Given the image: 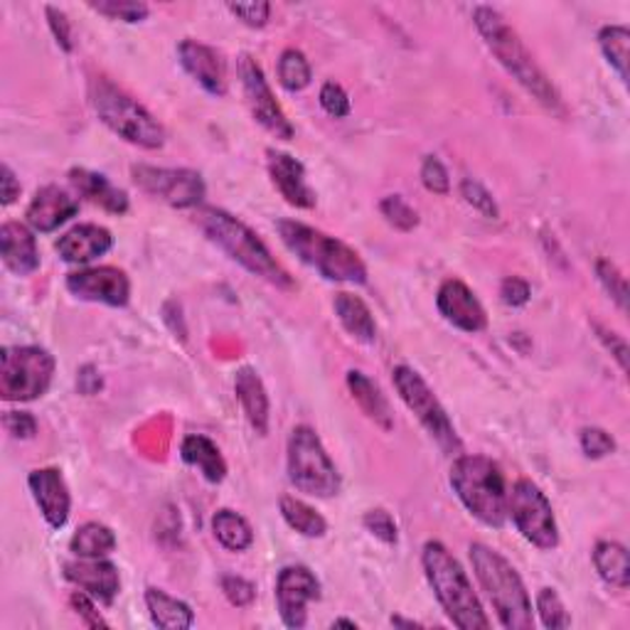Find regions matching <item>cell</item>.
<instances>
[{
	"label": "cell",
	"mask_w": 630,
	"mask_h": 630,
	"mask_svg": "<svg viewBox=\"0 0 630 630\" xmlns=\"http://www.w3.org/2000/svg\"><path fill=\"white\" fill-rule=\"evenodd\" d=\"M436 308L451 325H456L463 333H480L488 325V313H485L478 296L458 278H449V281L441 284Z\"/></svg>",
	"instance_id": "cell-16"
},
{
	"label": "cell",
	"mask_w": 630,
	"mask_h": 630,
	"mask_svg": "<svg viewBox=\"0 0 630 630\" xmlns=\"http://www.w3.org/2000/svg\"><path fill=\"white\" fill-rule=\"evenodd\" d=\"M27 485L33 490V498L37 502L40 512L47 520L49 527H65L69 520L71 498L69 488L65 483V475L57 468H37L27 475Z\"/></svg>",
	"instance_id": "cell-18"
},
{
	"label": "cell",
	"mask_w": 630,
	"mask_h": 630,
	"mask_svg": "<svg viewBox=\"0 0 630 630\" xmlns=\"http://www.w3.org/2000/svg\"><path fill=\"white\" fill-rule=\"evenodd\" d=\"M222 592L226 596V601L236 608L252 606L254 598H256V586L252 582H246V578L232 576V574L222 576Z\"/></svg>",
	"instance_id": "cell-45"
},
{
	"label": "cell",
	"mask_w": 630,
	"mask_h": 630,
	"mask_svg": "<svg viewBox=\"0 0 630 630\" xmlns=\"http://www.w3.org/2000/svg\"><path fill=\"white\" fill-rule=\"evenodd\" d=\"M473 23L475 27H478L483 43L488 45V49L495 57H498L505 71L518 81L527 95L540 101L546 111L564 117L566 109H564L562 95L552 85V79L544 75L542 67L537 65L534 57L530 55V49H527L520 40V35L508 25V20H505L498 10L490 5H478L473 10Z\"/></svg>",
	"instance_id": "cell-1"
},
{
	"label": "cell",
	"mask_w": 630,
	"mask_h": 630,
	"mask_svg": "<svg viewBox=\"0 0 630 630\" xmlns=\"http://www.w3.org/2000/svg\"><path fill=\"white\" fill-rule=\"evenodd\" d=\"M240 79H242L246 107H250L254 121H259L262 126L272 133V136L281 139V141H291L296 131L291 126V121L286 119L281 104L276 101L272 87H268L259 62L250 55H242Z\"/></svg>",
	"instance_id": "cell-13"
},
{
	"label": "cell",
	"mask_w": 630,
	"mask_h": 630,
	"mask_svg": "<svg viewBox=\"0 0 630 630\" xmlns=\"http://www.w3.org/2000/svg\"><path fill=\"white\" fill-rule=\"evenodd\" d=\"M113 246V236L107 226L79 224L57 242V252L69 264H89L104 256Z\"/></svg>",
	"instance_id": "cell-23"
},
{
	"label": "cell",
	"mask_w": 630,
	"mask_h": 630,
	"mask_svg": "<svg viewBox=\"0 0 630 630\" xmlns=\"http://www.w3.org/2000/svg\"><path fill=\"white\" fill-rule=\"evenodd\" d=\"M69 180L79 195H85L87 200H91L99 208H104L111 214H126L129 212V198L126 192L119 190L117 185H111L109 178H104L101 173H91L87 168H75L69 173Z\"/></svg>",
	"instance_id": "cell-25"
},
{
	"label": "cell",
	"mask_w": 630,
	"mask_h": 630,
	"mask_svg": "<svg viewBox=\"0 0 630 630\" xmlns=\"http://www.w3.org/2000/svg\"><path fill=\"white\" fill-rule=\"evenodd\" d=\"M347 389L353 399L357 401V407L365 411V415L382 427L385 431H391L395 427V417H391V409H389V401L387 397L382 395V389L377 382H372L365 372L360 369H350L347 372Z\"/></svg>",
	"instance_id": "cell-26"
},
{
	"label": "cell",
	"mask_w": 630,
	"mask_h": 630,
	"mask_svg": "<svg viewBox=\"0 0 630 630\" xmlns=\"http://www.w3.org/2000/svg\"><path fill=\"white\" fill-rule=\"evenodd\" d=\"M594 566H596L598 576H601L608 586L628 588L630 562H628V550L623 544L598 542L594 546Z\"/></svg>",
	"instance_id": "cell-30"
},
{
	"label": "cell",
	"mask_w": 630,
	"mask_h": 630,
	"mask_svg": "<svg viewBox=\"0 0 630 630\" xmlns=\"http://www.w3.org/2000/svg\"><path fill=\"white\" fill-rule=\"evenodd\" d=\"M461 195L463 200H466L471 208L478 210L483 217H488V220H498L500 210H498V202L493 200V195L483 188L478 180H471L466 178L461 183Z\"/></svg>",
	"instance_id": "cell-40"
},
{
	"label": "cell",
	"mask_w": 630,
	"mask_h": 630,
	"mask_svg": "<svg viewBox=\"0 0 630 630\" xmlns=\"http://www.w3.org/2000/svg\"><path fill=\"white\" fill-rule=\"evenodd\" d=\"M320 107L333 119H345L350 117V111H353L347 91L335 85V81H325L323 89H320Z\"/></svg>",
	"instance_id": "cell-42"
},
{
	"label": "cell",
	"mask_w": 630,
	"mask_h": 630,
	"mask_svg": "<svg viewBox=\"0 0 630 630\" xmlns=\"http://www.w3.org/2000/svg\"><path fill=\"white\" fill-rule=\"evenodd\" d=\"M79 212V200L71 198L67 190L57 188V185H45L35 192L33 202L27 205V224L33 226L35 232L49 234L55 232L57 226L69 222L71 217Z\"/></svg>",
	"instance_id": "cell-20"
},
{
	"label": "cell",
	"mask_w": 630,
	"mask_h": 630,
	"mask_svg": "<svg viewBox=\"0 0 630 630\" xmlns=\"http://www.w3.org/2000/svg\"><path fill=\"white\" fill-rule=\"evenodd\" d=\"M69 294H75L81 301L104 303L113 308H123L131 298V281L129 276L117 266H97L81 268L67 276Z\"/></svg>",
	"instance_id": "cell-15"
},
{
	"label": "cell",
	"mask_w": 630,
	"mask_h": 630,
	"mask_svg": "<svg viewBox=\"0 0 630 630\" xmlns=\"http://www.w3.org/2000/svg\"><path fill=\"white\" fill-rule=\"evenodd\" d=\"M89 8L111 20H123V23H141L151 13L146 3H136V0H101V3H89Z\"/></svg>",
	"instance_id": "cell-38"
},
{
	"label": "cell",
	"mask_w": 630,
	"mask_h": 630,
	"mask_svg": "<svg viewBox=\"0 0 630 630\" xmlns=\"http://www.w3.org/2000/svg\"><path fill=\"white\" fill-rule=\"evenodd\" d=\"M146 606L151 621L163 630H185L195 626L192 608L185 601H178V598L161 592V588H146Z\"/></svg>",
	"instance_id": "cell-29"
},
{
	"label": "cell",
	"mask_w": 630,
	"mask_h": 630,
	"mask_svg": "<svg viewBox=\"0 0 630 630\" xmlns=\"http://www.w3.org/2000/svg\"><path fill=\"white\" fill-rule=\"evenodd\" d=\"M379 212L399 232H411L419 224L417 210L411 208L401 195H387V198L379 202Z\"/></svg>",
	"instance_id": "cell-37"
},
{
	"label": "cell",
	"mask_w": 630,
	"mask_h": 630,
	"mask_svg": "<svg viewBox=\"0 0 630 630\" xmlns=\"http://www.w3.org/2000/svg\"><path fill=\"white\" fill-rule=\"evenodd\" d=\"M500 296H502V303H508L512 308H520L524 306L527 301H530V284L524 281V278L520 276H510V278H505L502 286H500Z\"/></svg>",
	"instance_id": "cell-50"
},
{
	"label": "cell",
	"mask_w": 630,
	"mask_h": 630,
	"mask_svg": "<svg viewBox=\"0 0 630 630\" xmlns=\"http://www.w3.org/2000/svg\"><path fill=\"white\" fill-rule=\"evenodd\" d=\"M3 423L5 431L15 439H33L37 431V421L33 415H27V411H8L3 417Z\"/></svg>",
	"instance_id": "cell-49"
},
{
	"label": "cell",
	"mask_w": 630,
	"mask_h": 630,
	"mask_svg": "<svg viewBox=\"0 0 630 630\" xmlns=\"http://www.w3.org/2000/svg\"><path fill=\"white\" fill-rule=\"evenodd\" d=\"M268 175H272L274 188L281 198L298 210L316 208V192L306 180V168L301 161L288 156L284 151H268Z\"/></svg>",
	"instance_id": "cell-19"
},
{
	"label": "cell",
	"mask_w": 630,
	"mask_h": 630,
	"mask_svg": "<svg viewBox=\"0 0 630 630\" xmlns=\"http://www.w3.org/2000/svg\"><path fill=\"white\" fill-rule=\"evenodd\" d=\"M320 598V582L308 566H286L276 578V604L284 626L301 630L308 623V604Z\"/></svg>",
	"instance_id": "cell-14"
},
{
	"label": "cell",
	"mask_w": 630,
	"mask_h": 630,
	"mask_svg": "<svg viewBox=\"0 0 630 630\" xmlns=\"http://www.w3.org/2000/svg\"><path fill=\"white\" fill-rule=\"evenodd\" d=\"M178 57L183 69L188 71L208 95L212 97L226 95V67L217 49L198 43V40H183L178 45Z\"/></svg>",
	"instance_id": "cell-17"
},
{
	"label": "cell",
	"mask_w": 630,
	"mask_h": 630,
	"mask_svg": "<svg viewBox=\"0 0 630 630\" xmlns=\"http://www.w3.org/2000/svg\"><path fill=\"white\" fill-rule=\"evenodd\" d=\"M363 524L369 534L377 537V540H382L385 544H397L399 540L397 522L387 510H369L363 518Z\"/></svg>",
	"instance_id": "cell-44"
},
{
	"label": "cell",
	"mask_w": 630,
	"mask_h": 630,
	"mask_svg": "<svg viewBox=\"0 0 630 630\" xmlns=\"http://www.w3.org/2000/svg\"><path fill=\"white\" fill-rule=\"evenodd\" d=\"M391 382L399 391V397L405 405L415 411L419 423L427 429L429 436L439 443V449L449 456H461V439L456 429L446 415V409L441 407V401L433 395L431 387L423 382L417 369L411 367H395L391 372Z\"/></svg>",
	"instance_id": "cell-10"
},
{
	"label": "cell",
	"mask_w": 630,
	"mask_h": 630,
	"mask_svg": "<svg viewBox=\"0 0 630 630\" xmlns=\"http://www.w3.org/2000/svg\"><path fill=\"white\" fill-rule=\"evenodd\" d=\"M278 508H281V515L286 524L296 530L298 534L303 537H323L328 532V522L320 512H316L311 505H306L303 500L291 498V495H284L281 500H278Z\"/></svg>",
	"instance_id": "cell-33"
},
{
	"label": "cell",
	"mask_w": 630,
	"mask_h": 630,
	"mask_svg": "<svg viewBox=\"0 0 630 630\" xmlns=\"http://www.w3.org/2000/svg\"><path fill=\"white\" fill-rule=\"evenodd\" d=\"M333 308H335V316L340 320V325H343L347 333L357 340V343H365V345L375 343L377 323H375V316H372V311L363 298L343 291V294L335 296Z\"/></svg>",
	"instance_id": "cell-27"
},
{
	"label": "cell",
	"mask_w": 630,
	"mask_h": 630,
	"mask_svg": "<svg viewBox=\"0 0 630 630\" xmlns=\"http://www.w3.org/2000/svg\"><path fill=\"white\" fill-rule=\"evenodd\" d=\"M582 451L586 458H606L616 451V441L608 431L598 427H588L582 431Z\"/></svg>",
	"instance_id": "cell-43"
},
{
	"label": "cell",
	"mask_w": 630,
	"mask_h": 630,
	"mask_svg": "<svg viewBox=\"0 0 630 630\" xmlns=\"http://www.w3.org/2000/svg\"><path fill=\"white\" fill-rule=\"evenodd\" d=\"M596 330H598V338L604 340L606 347L611 350V355L618 360V365H621V369L628 372V345H626V340L621 335H616V333H608V330L598 328V325H596Z\"/></svg>",
	"instance_id": "cell-53"
},
{
	"label": "cell",
	"mask_w": 630,
	"mask_h": 630,
	"mask_svg": "<svg viewBox=\"0 0 630 630\" xmlns=\"http://www.w3.org/2000/svg\"><path fill=\"white\" fill-rule=\"evenodd\" d=\"M508 518H512L518 532L537 550H556L560 530H556L552 502L542 488L532 480H518L508 490Z\"/></svg>",
	"instance_id": "cell-11"
},
{
	"label": "cell",
	"mask_w": 630,
	"mask_h": 630,
	"mask_svg": "<svg viewBox=\"0 0 630 630\" xmlns=\"http://www.w3.org/2000/svg\"><path fill=\"white\" fill-rule=\"evenodd\" d=\"M421 564L433 588V596L439 598L443 614L451 618L453 626L461 630L490 628L488 616H485L478 596L473 592L468 574L463 572L456 556L446 550V544L436 540L423 544Z\"/></svg>",
	"instance_id": "cell-3"
},
{
	"label": "cell",
	"mask_w": 630,
	"mask_h": 630,
	"mask_svg": "<svg viewBox=\"0 0 630 630\" xmlns=\"http://www.w3.org/2000/svg\"><path fill=\"white\" fill-rule=\"evenodd\" d=\"M65 576L71 584H77L81 592H87L95 601L101 604H111L121 586L119 570L111 562H107L104 556H101V560H85V556H79V562H67Z\"/></svg>",
	"instance_id": "cell-21"
},
{
	"label": "cell",
	"mask_w": 630,
	"mask_h": 630,
	"mask_svg": "<svg viewBox=\"0 0 630 630\" xmlns=\"http://www.w3.org/2000/svg\"><path fill=\"white\" fill-rule=\"evenodd\" d=\"M212 532L224 550L244 552L254 544V530L240 512L234 510H217L212 518Z\"/></svg>",
	"instance_id": "cell-31"
},
{
	"label": "cell",
	"mask_w": 630,
	"mask_h": 630,
	"mask_svg": "<svg viewBox=\"0 0 630 630\" xmlns=\"http://www.w3.org/2000/svg\"><path fill=\"white\" fill-rule=\"evenodd\" d=\"M198 226L212 244L220 246L232 262L246 268L252 276H259L266 284L286 288V291L294 288V278L274 259L259 234L250 230L242 220H236L234 214L217 208H202L198 212Z\"/></svg>",
	"instance_id": "cell-2"
},
{
	"label": "cell",
	"mask_w": 630,
	"mask_h": 630,
	"mask_svg": "<svg viewBox=\"0 0 630 630\" xmlns=\"http://www.w3.org/2000/svg\"><path fill=\"white\" fill-rule=\"evenodd\" d=\"M288 478L298 490L313 498H335L340 473L328 456L323 441L311 427H296L288 439Z\"/></svg>",
	"instance_id": "cell-8"
},
{
	"label": "cell",
	"mask_w": 630,
	"mask_h": 630,
	"mask_svg": "<svg viewBox=\"0 0 630 630\" xmlns=\"http://www.w3.org/2000/svg\"><path fill=\"white\" fill-rule=\"evenodd\" d=\"M391 626H409V628H415V626H421V623H415V621H401V618H391Z\"/></svg>",
	"instance_id": "cell-55"
},
{
	"label": "cell",
	"mask_w": 630,
	"mask_h": 630,
	"mask_svg": "<svg viewBox=\"0 0 630 630\" xmlns=\"http://www.w3.org/2000/svg\"><path fill=\"white\" fill-rule=\"evenodd\" d=\"M421 183L423 188L433 195H449L451 178L446 165H443L436 156H427L421 163Z\"/></svg>",
	"instance_id": "cell-41"
},
{
	"label": "cell",
	"mask_w": 630,
	"mask_h": 630,
	"mask_svg": "<svg viewBox=\"0 0 630 630\" xmlns=\"http://www.w3.org/2000/svg\"><path fill=\"white\" fill-rule=\"evenodd\" d=\"M133 183L151 198L178 210L200 208L205 200V180L200 173L188 168H156V165L139 163L131 168Z\"/></svg>",
	"instance_id": "cell-12"
},
{
	"label": "cell",
	"mask_w": 630,
	"mask_h": 630,
	"mask_svg": "<svg viewBox=\"0 0 630 630\" xmlns=\"http://www.w3.org/2000/svg\"><path fill=\"white\" fill-rule=\"evenodd\" d=\"M0 256L10 272L18 276H27L37 272L40 252L35 234L20 222H5L0 226Z\"/></svg>",
	"instance_id": "cell-22"
},
{
	"label": "cell",
	"mask_w": 630,
	"mask_h": 630,
	"mask_svg": "<svg viewBox=\"0 0 630 630\" xmlns=\"http://www.w3.org/2000/svg\"><path fill=\"white\" fill-rule=\"evenodd\" d=\"M89 101L97 117L117 136L133 143V146L156 151L165 143V129L161 121L107 77H95L89 81Z\"/></svg>",
	"instance_id": "cell-7"
},
{
	"label": "cell",
	"mask_w": 630,
	"mask_h": 630,
	"mask_svg": "<svg viewBox=\"0 0 630 630\" xmlns=\"http://www.w3.org/2000/svg\"><path fill=\"white\" fill-rule=\"evenodd\" d=\"M451 488L475 520L495 530L508 522V485L498 463L475 453L456 456L451 468Z\"/></svg>",
	"instance_id": "cell-6"
},
{
	"label": "cell",
	"mask_w": 630,
	"mask_h": 630,
	"mask_svg": "<svg viewBox=\"0 0 630 630\" xmlns=\"http://www.w3.org/2000/svg\"><path fill=\"white\" fill-rule=\"evenodd\" d=\"M598 45L623 85H628V55H630V33L623 25H608L598 33Z\"/></svg>",
	"instance_id": "cell-34"
},
{
	"label": "cell",
	"mask_w": 630,
	"mask_h": 630,
	"mask_svg": "<svg viewBox=\"0 0 630 630\" xmlns=\"http://www.w3.org/2000/svg\"><path fill=\"white\" fill-rule=\"evenodd\" d=\"M278 236L294 252L306 266L316 268V272L328 278V281L338 284H365L367 281V266L360 259V254L340 242L338 236H330L325 232L316 230L296 220H281L276 222Z\"/></svg>",
	"instance_id": "cell-4"
},
{
	"label": "cell",
	"mask_w": 630,
	"mask_h": 630,
	"mask_svg": "<svg viewBox=\"0 0 630 630\" xmlns=\"http://www.w3.org/2000/svg\"><path fill=\"white\" fill-rule=\"evenodd\" d=\"M104 387V379H101L99 369L95 365H85L77 372V389L79 395L91 397V395H99V389Z\"/></svg>",
	"instance_id": "cell-51"
},
{
	"label": "cell",
	"mask_w": 630,
	"mask_h": 630,
	"mask_svg": "<svg viewBox=\"0 0 630 630\" xmlns=\"http://www.w3.org/2000/svg\"><path fill=\"white\" fill-rule=\"evenodd\" d=\"M69 550L77 556H85V560H101V556L117 550V534H113L111 527L107 524L87 522L71 537Z\"/></svg>",
	"instance_id": "cell-32"
},
{
	"label": "cell",
	"mask_w": 630,
	"mask_h": 630,
	"mask_svg": "<svg viewBox=\"0 0 630 630\" xmlns=\"http://www.w3.org/2000/svg\"><path fill=\"white\" fill-rule=\"evenodd\" d=\"M55 357L45 347H3L0 353V397L5 401H33L53 385Z\"/></svg>",
	"instance_id": "cell-9"
},
{
	"label": "cell",
	"mask_w": 630,
	"mask_h": 630,
	"mask_svg": "<svg viewBox=\"0 0 630 630\" xmlns=\"http://www.w3.org/2000/svg\"><path fill=\"white\" fill-rule=\"evenodd\" d=\"M343 626H345V628H357L355 621H345V618H340V621L333 623V628H343Z\"/></svg>",
	"instance_id": "cell-54"
},
{
	"label": "cell",
	"mask_w": 630,
	"mask_h": 630,
	"mask_svg": "<svg viewBox=\"0 0 630 630\" xmlns=\"http://www.w3.org/2000/svg\"><path fill=\"white\" fill-rule=\"evenodd\" d=\"M278 79L286 91H303L311 85L313 71L301 49H284L278 59Z\"/></svg>",
	"instance_id": "cell-35"
},
{
	"label": "cell",
	"mask_w": 630,
	"mask_h": 630,
	"mask_svg": "<svg viewBox=\"0 0 630 630\" xmlns=\"http://www.w3.org/2000/svg\"><path fill=\"white\" fill-rule=\"evenodd\" d=\"M69 604H71V608H75L81 621H85L87 628H109V623L97 611L95 598H91L87 592H75V594H71Z\"/></svg>",
	"instance_id": "cell-46"
},
{
	"label": "cell",
	"mask_w": 630,
	"mask_h": 630,
	"mask_svg": "<svg viewBox=\"0 0 630 630\" xmlns=\"http://www.w3.org/2000/svg\"><path fill=\"white\" fill-rule=\"evenodd\" d=\"M45 13H47V23H49V30H53L57 45L65 49V53H71V49H75V43H71V25H69L67 15L53 5H47Z\"/></svg>",
	"instance_id": "cell-48"
},
{
	"label": "cell",
	"mask_w": 630,
	"mask_h": 630,
	"mask_svg": "<svg viewBox=\"0 0 630 630\" xmlns=\"http://www.w3.org/2000/svg\"><path fill=\"white\" fill-rule=\"evenodd\" d=\"M180 456L188 466L198 468L205 480L208 483H222L226 475V463L222 451L217 449V443L210 441L208 436H200V433H190V436L183 439Z\"/></svg>",
	"instance_id": "cell-28"
},
{
	"label": "cell",
	"mask_w": 630,
	"mask_h": 630,
	"mask_svg": "<svg viewBox=\"0 0 630 630\" xmlns=\"http://www.w3.org/2000/svg\"><path fill=\"white\" fill-rule=\"evenodd\" d=\"M230 13L242 20L244 25L250 27H264L268 23V13H272V5L268 3H230Z\"/></svg>",
	"instance_id": "cell-47"
},
{
	"label": "cell",
	"mask_w": 630,
	"mask_h": 630,
	"mask_svg": "<svg viewBox=\"0 0 630 630\" xmlns=\"http://www.w3.org/2000/svg\"><path fill=\"white\" fill-rule=\"evenodd\" d=\"M468 554L473 572L478 576L483 592L488 594L502 628L530 630L534 626L532 601L515 566L500 552L480 542H473Z\"/></svg>",
	"instance_id": "cell-5"
},
{
	"label": "cell",
	"mask_w": 630,
	"mask_h": 630,
	"mask_svg": "<svg viewBox=\"0 0 630 630\" xmlns=\"http://www.w3.org/2000/svg\"><path fill=\"white\" fill-rule=\"evenodd\" d=\"M596 276L601 286L606 288V294L614 298L618 303L621 311L628 308V284H626V276L618 272V266L608 259H598L596 262Z\"/></svg>",
	"instance_id": "cell-39"
},
{
	"label": "cell",
	"mask_w": 630,
	"mask_h": 630,
	"mask_svg": "<svg viewBox=\"0 0 630 630\" xmlns=\"http://www.w3.org/2000/svg\"><path fill=\"white\" fill-rule=\"evenodd\" d=\"M20 198V183L15 178V173L10 170V165H0V202L3 208L13 205Z\"/></svg>",
	"instance_id": "cell-52"
},
{
	"label": "cell",
	"mask_w": 630,
	"mask_h": 630,
	"mask_svg": "<svg viewBox=\"0 0 630 630\" xmlns=\"http://www.w3.org/2000/svg\"><path fill=\"white\" fill-rule=\"evenodd\" d=\"M234 391L236 399L244 409L246 421L252 423V429L259 433V436H266L268 433V395L264 389V382L252 367H242L236 369L234 377Z\"/></svg>",
	"instance_id": "cell-24"
},
{
	"label": "cell",
	"mask_w": 630,
	"mask_h": 630,
	"mask_svg": "<svg viewBox=\"0 0 630 630\" xmlns=\"http://www.w3.org/2000/svg\"><path fill=\"white\" fill-rule=\"evenodd\" d=\"M537 614H540L544 628L562 630L572 626V616L566 614L562 598L554 588H542V592L537 594Z\"/></svg>",
	"instance_id": "cell-36"
}]
</instances>
